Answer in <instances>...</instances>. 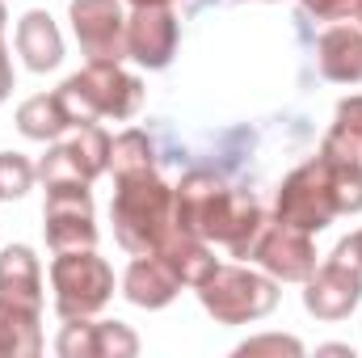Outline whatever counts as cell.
Returning <instances> with one entry per match:
<instances>
[{"instance_id": "484cf974", "label": "cell", "mask_w": 362, "mask_h": 358, "mask_svg": "<svg viewBox=\"0 0 362 358\" xmlns=\"http://www.w3.org/2000/svg\"><path fill=\"white\" fill-rule=\"evenodd\" d=\"M236 358H257V354H286V358H303V342L299 337H291V333H262V337H249V342H240Z\"/></svg>"}, {"instance_id": "7a4b0ae2", "label": "cell", "mask_w": 362, "mask_h": 358, "mask_svg": "<svg viewBox=\"0 0 362 358\" xmlns=\"http://www.w3.org/2000/svg\"><path fill=\"white\" fill-rule=\"evenodd\" d=\"M110 219H114V241L131 258L135 253H160L169 245V236L177 232L173 185L160 178L156 169L131 173V178H114Z\"/></svg>"}, {"instance_id": "8fae6325", "label": "cell", "mask_w": 362, "mask_h": 358, "mask_svg": "<svg viewBox=\"0 0 362 358\" xmlns=\"http://www.w3.org/2000/svg\"><path fill=\"white\" fill-rule=\"evenodd\" d=\"M68 21L89 59H127V13L118 0H72Z\"/></svg>"}, {"instance_id": "4dcf8cb0", "label": "cell", "mask_w": 362, "mask_h": 358, "mask_svg": "<svg viewBox=\"0 0 362 358\" xmlns=\"http://www.w3.org/2000/svg\"><path fill=\"white\" fill-rule=\"evenodd\" d=\"M131 8H139V4H173V0H127Z\"/></svg>"}, {"instance_id": "4316f807", "label": "cell", "mask_w": 362, "mask_h": 358, "mask_svg": "<svg viewBox=\"0 0 362 358\" xmlns=\"http://www.w3.org/2000/svg\"><path fill=\"white\" fill-rule=\"evenodd\" d=\"M55 350H59V358H93V316L64 321Z\"/></svg>"}, {"instance_id": "cb8c5ba5", "label": "cell", "mask_w": 362, "mask_h": 358, "mask_svg": "<svg viewBox=\"0 0 362 358\" xmlns=\"http://www.w3.org/2000/svg\"><path fill=\"white\" fill-rule=\"evenodd\" d=\"M38 178V165H30V156L21 152H0V202H13V198H25L34 190Z\"/></svg>"}, {"instance_id": "2e32d148", "label": "cell", "mask_w": 362, "mask_h": 358, "mask_svg": "<svg viewBox=\"0 0 362 358\" xmlns=\"http://www.w3.org/2000/svg\"><path fill=\"white\" fill-rule=\"evenodd\" d=\"M17 131L34 144H55L64 131H76V118L72 110L64 105L59 89L55 93H34L17 105Z\"/></svg>"}, {"instance_id": "603a6c76", "label": "cell", "mask_w": 362, "mask_h": 358, "mask_svg": "<svg viewBox=\"0 0 362 358\" xmlns=\"http://www.w3.org/2000/svg\"><path fill=\"white\" fill-rule=\"evenodd\" d=\"M139 337L122 321H93V358H135Z\"/></svg>"}, {"instance_id": "ba28073f", "label": "cell", "mask_w": 362, "mask_h": 358, "mask_svg": "<svg viewBox=\"0 0 362 358\" xmlns=\"http://www.w3.org/2000/svg\"><path fill=\"white\" fill-rule=\"evenodd\" d=\"M245 262H253L257 270H266L278 282H308V274L320 266L312 236L299 232V228H291V224H282V219H270V215H266L262 232L253 236Z\"/></svg>"}, {"instance_id": "7402d4cb", "label": "cell", "mask_w": 362, "mask_h": 358, "mask_svg": "<svg viewBox=\"0 0 362 358\" xmlns=\"http://www.w3.org/2000/svg\"><path fill=\"white\" fill-rule=\"evenodd\" d=\"M320 156L329 165L337 215H358L362 211V156H333V152H320Z\"/></svg>"}, {"instance_id": "ffe728a7", "label": "cell", "mask_w": 362, "mask_h": 358, "mask_svg": "<svg viewBox=\"0 0 362 358\" xmlns=\"http://www.w3.org/2000/svg\"><path fill=\"white\" fill-rule=\"evenodd\" d=\"M110 169H114V178H131V173L156 169V144H152V135L139 131V127L114 135V144H110Z\"/></svg>"}, {"instance_id": "30bf717a", "label": "cell", "mask_w": 362, "mask_h": 358, "mask_svg": "<svg viewBox=\"0 0 362 358\" xmlns=\"http://www.w3.org/2000/svg\"><path fill=\"white\" fill-rule=\"evenodd\" d=\"M181 21L173 4H139L127 17V59H135L148 72H165L177 55Z\"/></svg>"}, {"instance_id": "d6986e66", "label": "cell", "mask_w": 362, "mask_h": 358, "mask_svg": "<svg viewBox=\"0 0 362 358\" xmlns=\"http://www.w3.org/2000/svg\"><path fill=\"white\" fill-rule=\"evenodd\" d=\"M320 152H333V156H362V93L337 101L333 127H329Z\"/></svg>"}, {"instance_id": "f546056e", "label": "cell", "mask_w": 362, "mask_h": 358, "mask_svg": "<svg viewBox=\"0 0 362 358\" xmlns=\"http://www.w3.org/2000/svg\"><path fill=\"white\" fill-rule=\"evenodd\" d=\"M316 354H341V358H354V346H341V342H333V346H316Z\"/></svg>"}, {"instance_id": "1f68e13d", "label": "cell", "mask_w": 362, "mask_h": 358, "mask_svg": "<svg viewBox=\"0 0 362 358\" xmlns=\"http://www.w3.org/2000/svg\"><path fill=\"white\" fill-rule=\"evenodd\" d=\"M4 21H8V8H4V0H0V34H4Z\"/></svg>"}, {"instance_id": "ac0fdd59", "label": "cell", "mask_w": 362, "mask_h": 358, "mask_svg": "<svg viewBox=\"0 0 362 358\" xmlns=\"http://www.w3.org/2000/svg\"><path fill=\"white\" fill-rule=\"evenodd\" d=\"M160 258L173 266V274L181 278V287H198L211 270L219 266L215 253H211V245L198 241V236H189V232H181V228L169 236V245L160 249Z\"/></svg>"}, {"instance_id": "d6a6232c", "label": "cell", "mask_w": 362, "mask_h": 358, "mask_svg": "<svg viewBox=\"0 0 362 358\" xmlns=\"http://www.w3.org/2000/svg\"><path fill=\"white\" fill-rule=\"evenodd\" d=\"M354 236H358V245H362V228H358V232H354Z\"/></svg>"}, {"instance_id": "277c9868", "label": "cell", "mask_w": 362, "mask_h": 358, "mask_svg": "<svg viewBox=\"0 0 362 358\" xmlns=\"http://www.w3.org/2000/svg\"><path fill=\"white\" fill-rule=\"evenodd\" d=\"M194 291L215 325H253V321H266L278 308V278L249 266L219 262Z\"/></svg>"}, {"instance_id": "5b68a950", "label": "cell", "mask_w": 362, "mask_h": 358, "mask_svg": "<svg viewBox=\"0 0 362 358\" xmlns=\"http://www.w3.org/2000/svg\"><path fill=\"white\" fill-rule=\"evenodd\" d=\"M358 304H362V245H358V236L350 232L346 241H337V249L320 266L308 274L303 308H308V316H316L325 325H337Z\"/></svg>"}, {"instance_id": "52a82bcc", "label": "cell", "mask_w": 362, "mask_h": 358, "mask_svg": "<svg viewBox=\"0 0 362 358\" xmlns=\"http://www.w3.org/2000/svg\"><path fill=\"white\" fill-rule=\"evenodd\" d=\"M274 219H282V224H291L308 236L325 232L337 219V198H333L325 156H312V161H303L299 169H291L282 178L278 198H274Z\"/></svg>"}, {"instance_id": "9c48e42d", "label": "cell", "mask_w": 362, "mask_h": 358, "mask_svg": "<svg viewBox=\"0 0 362 358\" xmlns=\"http://www.w3.org/2000/svg\"><path fill=\"white\" fill-rule=\"evenodd\" d=\"M42 232L55 253L68 249H97V219H93V190L89 181L76 185H51L42 207Z\"/></svg>"}, {"instance_id": "44dd1931", "label": "cell", "mask_w": 362, "mask_h": 358, "mask_svg": "<svg viewBox=\"0 0 362 358\" xmlns=\"http://www.w3.org/2000/svg\"><path fill=\"white\" fill-rule=\"evenodd\" d=\"M110 144H114V139L105 135L101 122H81L76 135L68 139V152H72L76 169H81L89 181H97L105 169H110Z\"/></svg>"}, {"instance_id": "5bb4252c", "label": "cell", "mask_w": 362, "mask_h": 358, "mask_svg": "<svg viewBox=\"0 0 362 358\" xmlns=\"http://www.w3.org/2000/svg\"><path fill=\"white\" fill-rule=\"evenodd\" d=\"M17 55L30 72H55L64 64V34L47 8H30L17 21Z\"/></svg>"}, {"instance_id": "7c38bea8", "label": "cell", "mask_w": 362, "mask_h": 358, "mask_svg": "<svg viewBox=\"0 0 362 358\" xmlns=\"http://www.w3.org/2000/svg\"><path fill=\"white\" fill-rule=\"evenodd\" d=\"M181 278L173 274V266L160 258V253H135V262L122 274V295L144 308V312H160L177 299Z\"/></svg>"}, {"instance_id": "6da1fadb", "label": "cell", "mask_w": 362, "mask_h": 358, "mask_svg": "<svg viewBox=\"0 0 362 358\" xmlns=\"http://www.w3.org/2000/svg\"><path fill=\"white\" fill-rule=\"evenodd\" d=\"M173 219L181 232H189L206 245H223L232 258H245L253 236L266 224V211L249 194H236L219 173L189 169L173 185Z\"/></svg>"}, {"instance_id": "d4e9b609", "label": "cell", "mask_w": 362, "mask_h": 358, "mask_svg": "<svg viewBox=\"0 0 362 358\" xmlns=\"http://www.w3.org/2000/svg\"><path fill=\"white\" fill-rule=\"evenodd\" d=\"M38 178H42L47 190H51V185H76V181H89L81 169H76V161H72L68 144H51V148H47V156L38 161ZM89 185H93V181H89Z\"/></svg>"}, {"instance_id": "3957f363", "label": "cell", "mask_w": 362, "mask_h": 358, "mask_svg": "<svg viewBox=\"0 0 362 358\" xmlns=\"http://www.w3.org/2000/svg\"><path fill=\"white\" fill-rule=\"evenodd\" d=\"M59 97L72 110L76 127L81 122H97V118L127 122L144 105V81L135 72H127L118 59H89L81 72H72L59 85Z\"/></svg>"}, {"instance_id": "f1b7e54d", "label": "cell", "mask_w": 362, "mask_h": 358, "mask_svg": "<svg viewBox=\"0 0 362 358\" xmlns=\"http://www.w3.org/2000/svg\"><path fill=\"white\" fill-rule=\"evenodd\" d=\"M17 89V76H13V59H8V47H4V34H0V105L13 97Z\"/></svg>"}, {"instance_id": "9a60e30c", "label": "cell", "mask_w": 362, "mask_h": 358, "mask_svg": "<svg viewBox=\"0 0 362 358\" xmlns=\"http://www.w3.org/2000/svg\"><path fill=\"white\" fill-rule=\"evenodd\" d=\"M42 354V308L17 304L0 295V358Z\"/></svg>"}, {"instance_id": "83f0119b", "label": "cell", "mask_w": 362, "mask_h": 358, "mask_svg": "<svg viewBox=\"0 0 362 358\" xmlns=\"http://www.w3.org/2000/svg\"><path fill=\"white\" fill-rule=\"evenodd\" d=\"M316 21H346V17H358L362 0H299Z\"/></svg>"}, {"instance_id": "e0dca14e", "label": "cell", "mask_w": 362, "mask_h": 358, "mask_svg": "<svg viewBox=\"0 0 362 358\" xmlns=\"http://www.w3.org/2000/svg\"><path fill=\"white\" fill-rule=\"evenodd\" d=\"M0 295L42 308V266L30 245H4L0 249Z\"/></svg>"}, {"instance_id": "836d02e7", "label": "cell", "mask_w": 362, "mask_h": 358, "mask_svg": "<svg viewBox=\"0 0 362 358\" xmlns=\"http://www.w3.org/2000/svg\"><path fill=\"white\" fill-rule=\"evenodd\" d=\"M266 4H274V0H266Z\"/></svg>"}, {"instance_id": "8992f818", "label": "cell", "mask_w": 362, "mask_h": 358, "mask_svg": "<svg viewBox=\"0 0 362 358\" xmlns=\"http://www.w3.org/2000/svg\"><path fill=\"white\" fill-rule=\"evenodd\" d=\"M51 291H55V312L59 321L97 316L114 299V270L97 249H68L55 253L51 262Z\"/></svg>"}, {"instance_id": "4fadbf2b", "label": "cell", "mask_w": 362, "mask_h": 358, "mask_svg": "<svg viewBox=\"0 0 362 358\" xmlns=\"http://www.w3.org/2000/svg\"><path fill=\"white\" fill-rule=\"evenodd\" d=\"M316 68L333 85H362V25H329L316 38Z\"/></svg>"}]
</instances>
